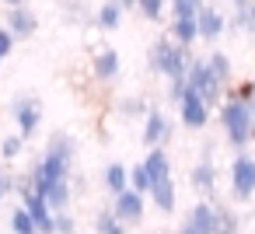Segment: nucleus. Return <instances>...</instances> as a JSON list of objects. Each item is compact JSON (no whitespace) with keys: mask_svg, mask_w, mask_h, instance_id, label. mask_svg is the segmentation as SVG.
I'll list each match as a JSON object with an SVG mask.
<instances>
[{"mask_svg":"<svg viewBox=\"0 0 255 234\" xmlns=\"http://www.w3.org/2000/svg\"><path fill=\"white\" fill-rule=\"evenodd\" d=\"M217 112H220V126H224L227 143H231L234 150H245V147L255 140V119H252L248 105L227 91V95H224V102L217 105Z\"/></svg>","mask_w":255,"mask_h":234,"instance_id":"obj_1","label":"nucleus"},{"mask_svg":"<svg viewBox=\"0 0 255 234\" xmlns=\"http://www.w3.org/2000/svg\"><path fill=\"white\" fill-rule=\"evenodd\" d=\"M185 88H189L192 95H199L210 109H217V105L224 102V95H227V84L217 81V74L210 70L206 56H192V60H189V67H185Z\"/></svg>","mask_w":255,"mask_h":234,"instance_id":"obj_2","label":"nucleus"},{"mask_svg":"<svg viewBox=\"0 0 255 234\" xmlns=\"http://www.w3.org/2000/svg\"><path fill=\"white\" fill-rule=\"evenodd\" d=\"M189 49H182V46H175L168 35L164 39H157L154 46H150V53H147V67L154 70V74H161V77H185V67H189Z\"/></svg>","mask_w":255,"mask_h":234,"instance_id":"obj_3","label":"nucleus"},{"mask_svg":"<svg viewBox=\"0 0 255 234\" xmlns=\"http://www.w3.org/2000/svg\"><path fill=\"white\" fill-rule=\"evenodd\" d=\"M231 192L234 199H252L255 192V157L245 150L231 161Z\"/></svg>","mask_w":255,"mask_h":234,"instance_id":"obj_4","label":"nucleus"},{"mask_svg":"<svg viewBox=\"0 0 255 234\" xmlns=\"http://www.w3.org/2000/svg\"><path fill=\"white\" fill-rule=\"evenodd\" d=\"M14 119H18V136L21 140H28V136H35V129H39V122H42V102L39 98H32V95H25V98H14Z\"/></svg>","mask_w":255,"mask_h":234,"instance_id":"obj_5","label":"nucleus"},{"mask_svg":"<svg viewBox=\"0 0 255 234\" xmlns=\"http://www.w3.org/2000/svg\"><path fill=\"white\" fill-rule=\"evenodd\" d=\"M224 32H227V18H224L217 7L203 4V7H199V14H196V35H199L203 42H217Z\"/></svg>","mask_w":255,"mask_h":234,"instance_id":"obj_6","label":"nucleus"},{"mask_svg":"<svg viewBox=\"0 0 255 234\" xmlns=\"http://www.w3.org/2000/svg\"><path fill=\"white\" fill-rule=\"evenodd\" d=\"M112 213L119 224H136L143 220V196L133 189H123L119 196H112Z\"/></svg>","mask_w":255,"mask_h":234,"instance_id":"obj_7","label":"nucleus"},{"mask_svg":"<svg viewBox=\"0 0 255 234\" xmlns=\"http://www.w3.org/2000/svg\"><path fill=\"white\" fill-rule=\"evenodd\" d=\"M171 136V122H168V116L161 112V109H147V119H143V147H161L164 140Z\"/></svg>","mask_w":255,"mask_h":234,"instance_id":"obj_8","label":"nucleus"},{"mask_svg":"<svg viewBox=\"0 0 255 234\" xmlns=\"http://www.w3.org/2000/svg\"><path fill=\"white\" fill-rule=\"evenodd\" d=\"M178 112H182V122H185L189 129H203V126L210 122V105H206L199 95H192V91H185V95H182Z\"/></svg>","mask_w":255,"mask_h":234,"instance_id":"obj_9","label":"nucleus"},{"mask_svg":"<svg viewBox=\"0 0 255 234\" xmlns=\"http://www.w3.org/2000/svg\"><path fill=\"white\" fill-rule=\"evenodd\" d=\"M213 224H217V206L210 203V199H199L192 210H189V217H185V231H192V234H213Z\"/></svg>","mask_w":255,"mask_h":234,"instance_id":"obj_10","label":"nucleus"},{"mask_svg":"<svg viewBox=\"0 0 255 234\" xmlns=\"http://www.w3.org/2000/svg\"><path fill=\"white\" fill-rule=\"evenodd\" d=\"M35 28H39V18L28 7H11V14H7L11 39H28V35H35Z\"/></svg>","mask_w":255,"mask_h":234,"instance_id":"obj_11","label":"nucleus"},{"mask_svg":"<svg viewBox=\"0 0 255 234\" xmlns=\"http://www.w3.org/2000/svg\"><path fill=\"white\" fill-rule=\"evenodd\" d=\"M192 185H196V192H203V199L217 192V164H213L210 150H206V157L192 168Z\"/></svg>","mask_w":255,"mask_h":234,"instance_id":"obj_12","label":"nucleus"},{"mask_svg":"<svg viewBox=\"0 0 255 234\" xmlns=\"http://www.w3.org/2000/svg\"><path fill=\"white\" fill-rule=\"evenodd\" d=\"M143 171H147L150 185H154V182L171 178V161H168L164 147H150V150H147V157H143Z\"/></svg>","mask_w":255,"mask_h":234,"instance_id":"obj_13","label":"nucleus"},{"mask_svg":"<svg viewBox=\"0 0 255 234\" xmlns=\"http://www.w3.org/2000/svg\"><path fill=\"white\" fill-rule=\"evenodd\" d=\"M227 28L255 39V0H234V18Z\"/></svg>","mask_w":255,"mask_h":234,"instance_id":"obj_14","label":"nucleus"},{"mask_svg":"<svg viewBox=\"0 0 255 234\" xmlns=\"http://www.w3.org/2000/svg\"><path fill=\"white\" fill-rule=\"evenodd\" d=\"M91 74H95L98 81H112V77L119 74V53H116V49H102V53H95V60H91Z\"/></svg>","mask_w":255,"mask_h":234,"instance_id":"obj_15","label":"nucleus"},{"mask_svg":"<svg viewBox=\"0 0 255 234\" xmlns=\"http://www.w3.org/2000/svg\"><path fill=\"white\" fill-rule=\"evenodd\" d=\"M168 39L175 42V46H182V49H189L199 35H196V18H171V32H168Z\"/></svg>","mask_w":255,"mask_h":234,"instance_id":"obj_16","label":"nucleus"},{"mask_svg":"<svg viewBox=\"0 0 255 234\" xmlns=\"http://www.w3.org/2000/svg\"><path fill=\"white\" fill-rule=\"evenodd\" d=\"M150 199L161 213H175V182L164 178V182H154L150 185Z\"/></svg>","mask_w":255,"mask_h":234,"instance_id":"obj_17","label":"nucleus"},{"mask_svg":"<svg viewBox=\"0 0 255 234\" xmlns=\"http://www.w3.org/2000/svg\"><path fill=\"white\" fill-rule=\"evenodd\" d=\"M95 25L105 28V32H116L123 25V7L116 4V0H105V4L98 7V14H95Z\"/></svg>","mask_w":255,"mask_h":234,"instance_id":"obj_18","label":"nucleus"},{"mask_svg":"<svg viewBox=\"0 0 255 234\" xmlns=\"http://www.w3.org/2000/svg\"><path fill=\"white\" fill-rule=\"evenodd\" d=\"M105 189H109L112 196H119L123 189H129V168L119 164V161L109 164V168H105Z\"/></svg>","mask_w":255,"mask_h":234,"instance_id":"obj_19","label":"nucleus"},{"mask_svg":"<svg viewBox=\"0 0 255 234\" xmlns=\"http://www.w3.org/2000/svg\"><path fill=\"white\" fill-rule=\"evenodd\" d=\"M241 231V220L234 210L227 206H217V224H213V234H238Z\"/></svg>","mask_w":255,"mask_h":234,"instance_id":"obj_20","label":"nucleus"},{"mask_svg":"<svg viewBox=\"0 0 255 234\" xmlns=\"http://www.w3.org/2000/svg\"><path fill=\"white\" fill-rule=\"evenodd\" d=\"M206 63H210V70L217 74V81L231 88V60H227V53H210Z\"/></svg>","mask_w":255,"mask_h":234,"instance_id":"obj_21","label":"nucleus"},{"mask_svg":"<svg viewBox=\"0 0 255 234\" xmlns=\"http://www.w3.org/2000/svg\"><path fill=\"white\" fill-rule=\"evenodd\" d=\"M203 0H171V18H196Z\"/></svg>","mask_w":255,"mask_h":234,"instance_id":"obj_22","label":"nucleus"},{"mask_svg":"<svg viewBox=\"0 0 255 234\" xmlns=\"http://www.w3.org/2000/svg\"><path fill=\"white\" fill-rule=\"evenodd\" d=\"M11 231H14V234H35V224H32V217L25 213V206H18V210L11 213Z\"/></svg>","mask_w":255,"mask_h":234,"instance_id":"obj_23","label":"nucleus"},{"mask_svg":"<svg viewBox=\"0 0 255 234\" xmlns=\"http://www.w3.org/2000/svg\"><path fill=\"white\" fill-rule=\"evenodd\" d=\"M136 7H140V14H143L147 21H161V14H164V0H136Z\"/></svg>","mask_w":255,"mask_h":234,"instance_id":"obj_24","label":"nucleus"},{"mask_svg":"<svg viewBox=\"0 0 255 234\" xmlns=\"http://www.w3.org/2000/svg\"><path fill=\"white\" fill-rule=\"evenodd\" d=\"M129 189L133 192H150V178H147V171H143V164H136V168H129Z\"/></svg>","mask_w":255,"mask_h":234,"instance_id":"obj_25","label":"nucleus"},{"mask_svg":"<svg viewBox=\"0 0 255 234\" xmlns=\"http://www.w3.org/2000/svg\"><path fill=\"white\" fill-rule=\"evenodd\" d=\"M21 147H25L21 136H4V140H0V157H4V161H14V157L21 154Z\"/></svg>","mask_w":255,"mask_h":234,"instance_id":"obj_26","label":"nucleus"},{"mask_svg":"<svg viewBox=\"0 0 255 234\" xmlns=\"http://www.w3.org/2000/svg\"><path fill=\"white\" fill-rule=\"evenodd\" d=\"M74 231H77V224H74V217L67 210L53 213V234H74Z\"/></svg>","mask_w":255,"mask_h":234,"instance_id":"obj_27","label":"nucleus"},{"mask_svg":"<svg viewBox=\"0 0 255 234\" xmlns=\"http://www.w3.org/2000/svg\"><path fill=\"white\" fill-rule=\"evenodd\" d=\"M147 109H150V105H147L143 98H123V102H119V112H123V116H147Z\"/></svg>","mask_w":255,"mask_h":234,"instance_id":"obj_28","label":"nucleus"},{"mask_svg":"<svg viewBox=\"0 0 255 234\" xmlns=\"http://www.w3.org/2000/svg\"><path fill=\"white\" fill-rule=\"evenodd\" d=\"M185 91H189V88H185V77H171V81H168V98H171L175 105L182 102V95H185Z\"/></svg>","mask_w":255,"mask_h":234,"instance_id":"obj_29","label":"nucleus"},{"mask_svg":"<svg viewBox=\"0 0 255 234\" xmlns=\"http://www.w3.org/2000/svg\"><path fill=\"white\" fill-rule=\"evenodd\" d=\"M112 224H116V213H112V210H102V213L95 217V231H98V234H105Z\"/></svg>","mask_w":255,"mask_h":234,"instance_id":"obj_30","label":"nucleus"},{"mask_svg":"<svg viewBox=\"0 0 255 234\" xmlns=\"http://www.w3.org/2000/svg\"><path fill=\"white\" fill-rule=\"evenodd\" d=\"M11 46H14V39H11V32L7 28H0V63L7 60V53H11Z\"/></svg>","mask_w":255,"mask_h":234,"instance_id":"obj_31","label":"nucleus"},{"mask_svg":"<svg viewBox=\"0 0 255 234\" xmlns=\"http://www.w3.org/2000/svg\"><path fill=\"white\" fill-rule=\"evenodd\" d=\"M105 234H126V224H119V220H116V224H112Z\"/></svg>","mask_w":255,"mask_h":234,"instance_id":"obj_32","label":"nucleus"},{"mask_svg":"<svg viewBox=\"0 0 255 234\" xmlns=\"http://www.w3.org/2000/svg\"><path fill=\"white\" fill-rule=\"evenodd\" d=\"M4 196H7V175L0 171V199H4Z\"/></svg>","mask_w":255,"mask_h":234,"instance_id":"obj_33","label":"nucleus"},{"mask_svg":"<svg viewBox=\"0 0 255 234\" xmlns=\"http://www.w3.org/2000/svg\"><path fill=\"white\" fill-rule=\"evenodd\" d=\"M116 4H119L123 11H129V7H136V0H116Z\"/></svg>","mask_w":255,"mask_h":234,"instance_id":"obj_34","label":"nucleus"},{"mask_svg":"<svg viewBox=\"0 0 255 234\" xmlns=\"http://www.w3.org/2000/svg\"><path fill=\"white\" fill-rule=\"evenodd\" d=\"M245 105H248V112H252V119H255V91H252V98H248Z\"/></svg>","mask_w":255,"mask_h":234,"instance_id":"obj_35","label":"nucleus"},{"mask_svg":"<svg viewBox=\"0 0 255 234\" xmlns=\"http://www.w3.org/2000/svg\"><path fill=\"white\" fill-rule=\"evenodd\" d=\"M4 4H11V7H25V0H4Z\"/></svg>","mask_w":255,"mask_h":234,"instance_id":"obj_36","label":"nucleus"},{"mask_svg":"<svg viewBox=\"0 0 255 234\" xmlns=\"http://www.w3.org/2000/svg\"><path fill=\"white\" fill-rule=\"evenodd\" d=\"M178 234H192V231H185V227H182V231H178Z\"/></svg>","mask_w":255,"mask_h":234,"instance_id":"obj_37","label":"nucleus"},{"mask_svg":"<svg viewBox=\"0 0 255 234\" xmlns=\"http://www.w3.org/2000/svg\"><path fill=\"white\" fill-rule=\"evenodd\" d=\"M60 4H70V0H60Z\"/></svg>","mask_w":255,"mask_h":234,"instance_id":"obj_38","label":"nucleus"}]
</instances>
